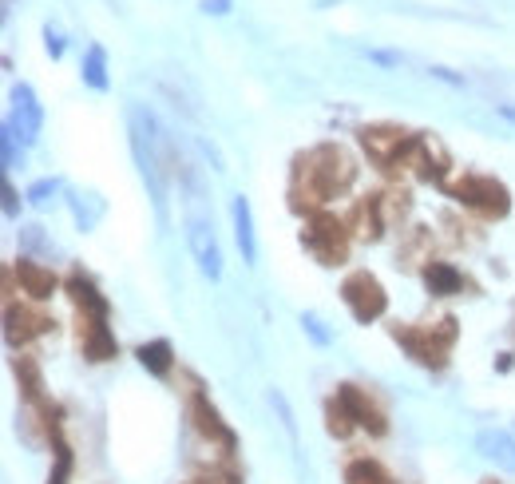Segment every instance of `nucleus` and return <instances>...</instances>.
Returning a JSON list of instances; mask_svg holds the SVG:
<instances>
[{"instance_id":"nucleus-1","label":"nucleus","mask_w":515,"mask_h":484,"mask_svg":"<svg viewBox=\"0 0 515 484\" xmlns=\"http://www.w3.org/2000/svg\"><path fill=\"white\" fill-rule=\"evenodd\" d=\"M127 131H131V155H135V167L151 191V203H155V215H159V227L171 223L167 215V179H163V163H167V151H163V131L155 116L139 104L127 108Z\"/></svg>"},{"instance_id":"nucleus-2","label":"nucleus","mask_w":515,"mask_h":484,"mask_svg":"<svg viewBox=\"0 0 515 484\" xmlns=\"http://www.w3.org/2000/svg\"><path fill=\"white\" fill-rule=\"evenodd\" d=\"M353 159L337 147V143H321V147H313L309 155L298 159V199L306 195L309 207H321V203H329V199H337L349 183H353Z\"/></svg>"},{"instance_id":"nucleus-3","label":"nucleus","mask_w":515,"mask_h":484,"mask_svg":"<svg viewBox=\"0 0 515 484\" xmlns=\"http://www.w3.org/2000/svg\"><path fill=\"white\" fill-rule=\"evenodd\" d=\"M187 242H191V254L206 278H222V250H218V235H214V219H210V207H206L203 187L195 175H187Z\"/></svg>"},{"instance_id":"nucleus-4","label":"nucleus","mask_w":515,"mask_h":484,"mask_svg":"<svg viewBox=\"0 0 515 484\" xmlns=\"http://www.w3.org/2000/svg\"><path fill=\"white\" fill-rule=\"evenodd\" d=\"M444 191H448L456 203H464V207H472V211H480V215H488V219H504V215L512 211L508 187H504L500 179H492V175H464V179H456V183H444Z\"/></svg>"},{"instance_id":"nucleus-5","label":"nucleus","mask_w":515,"mask_h":484,"mask_svg":"<svg viewBox=\"0 0 515 484\" xmlns=\"http://www.w3.org/2000/svg\"><path fill=\"white\" fill-rule=\"evenodd\" d=\"M393 338H397V342L409 350V358H416L420 365H428V369H444V362H448V346L456 342V322H452V318H444V322L424 326V330L397 326V330H393Z\"/></svg>"},{"instance_id":"nucleus-6","label":"nucleus","mask_w":515,"mask_h":484,"mask_svg":"<svg viewBox=\"0 0 515 484\" xmlns=\"http://www.w3.org/2000/svg\"><path fill=\"white\" fill-rule=\"evenodd\" d=\"M302 242L321 266H337L349 254V227L333 215H313L302 231Z\"/></svg>"},{"instance_id":"nucleus-7","label":"nucleus","mask_w":515,"mask_h":484,"mask_svg":"<svg viewBox=\"0 0 515 484\" xmlns=\"http://www.w3.org/2000/svg\"><path fill=\"white\" fill-rule=\"evenodd\" d=\"M341 298H345V306H349V314L357 322H377L389 310V294H385V286L369 270H353L341 282Z\"/></svg>"},{"instance_id":"nucleus-8","label":"nucleus","mask_w":515,"mask_h":484,"mask_svg":"<svg viewBox=\"0 0 515 484\" xmlns=\"http://www.w3.org/2000/svg\"><path fill=\"white\" fill-rule=\"evenodd\" d=\"M412 139L405 127H393V123H373V127H361V147L369 151L373 163L381 167H397L401 159H409Z\"/></svg>"},{"instance_id":"nucleus-9","label":"nucleus","mask_w":515,"mask_h":484,"mask_svg":"<svg viewBox=\"0 0 515 484\" xmlns=\"http://www.w3.org/2000/svg\"><path fill=\"white\" fill-rule=\"evenodd\" d=\"M409 163L416 167V175L424 183H448V151L436 135H416L412 139V151H409Z\"/></svg>"},{"instance_id":"nucleus-10","label":"nucleus","mask_w":515,"mask_h":484,"mask_svg":"<svg viewBox=\"0 0 515 484\" xmlns=\"http://www.w3.org/2000/svg\"><path fill=\"white\" fill-rule=\"evenodd\" d=\"M4 127H12L24 143H36V135L44 127V108H40V100H36V92L28 84H16L12 88V120L4 123Z\"/></svg>"},{"instance_id":"nucleus-11","label":"nucleus","mask_w":515,"mask_h":484,"mask_svg":"<svg viewBox=\"0 0 515 484\" xmlns=\"http://www.w3.org/2000/svg\"><path fill=\"white\" fill-rule=\"evenodd\" d=\"M337 401H341V405L353 413V421H357L361 429H369L373 437H381V433L389 429V425H385V413H381L357 385H337Z\"/></svg>"},{"instance_id":"nucleus-12","label":"nucleus","mask_w":515,"mask_h":484,"mask_svg":"<svg viewBox=\"0 0 515 484\" xmlns=\"http://www.w3.org/2000/svg\"><path fill=\"white\" fill-rule=\"evenodd\" d=\"M191 417H195V429L203 433L206 441H214V445H222L226 453H234L238 449V437L222 425V417H218V409L206 401L203 393H195V401H191Z\"/></svg>"},{"instance_id":"nucleus-13","label":"nucleus","mask_w":515,"mask_h":484,"mask_svg":"<svg viewBox=\"0 0 515 484\" xmlns=\"http://www.w3.org/2000/svg\"><path fill=\"white\" fill-rule=\"evenodd\" d=\"M48 330H52L48 318H40V314H32V310L8 302V310H4V338H8V346H24L28 338L48 334Z\"/></svg>"},{"instance_id":"nucleus-14","label":"nucleus","mask_w":515,"mask_h":484,"mask_svg":"<svg viewBox=\"0 0 515 484\" xmlns=\"http://www.w3.org/2000/svg\"><path fill=\"white\" fill-rule=\"evenodd\" d=\"M68 294L76 298V306H80V318H84V322H107V298L96 290V282H92V278H84V274L76 270V274L68 278Z\"/></svg>"},{"instance_id":"nucleus-15","label":"nucleus","mask_w":515,"mask_h":484,"mask_svg":"<svg viewBox=\"0 0 515 484\" xmlns=\"http://www.w3.org/2000/svg\"><path fill=\"white\" fill-rule=\"evenodd\" d=\"M230 219H234V239L242 258L254 266L258 262V239H254V211H250V199L246 195H234L230 199Z\"/></svg>"},{"instance_id":"nucleus-16","label":"nucleus","mask_w":515,"mask_h":484,"mask_svg":"<svg viewBox=\"0 0 515 484\" xmlns=\"http://www.w3.org/2000/svg\"><path fill=\"white\" fill-rule=\"evenodd\" d=\"M12 274L20 278L24 294H32L36 302H44V298H52V294H56V274H52L48 266L32 262V258H20V262L12 266Z\"/></svg>"},{"instance_id":"nucleus-17","label":"nucleus","mask_w":515,"mask_h":484,"mask_svg":"<svg viewBox=\"0 0 515 484\" xmlns=\"http://www.w3.org/2000/svg\"><path fill=\"white\" fill-rule=\"evenodd\" d=\"M80 346L88 362H111L115 358V334L107 330V322H80Z\"/></svg>"},{"instance_id":"nucleus-18","label":"nucleus","mask_w":515,"mask_h":484,"mask_svg":"<svg viewBox=\"0 0 515 484\" xmlns=\"http://www.w3.org/2000/svg\"><path fill=\"white\" fill-rule=\"evenodd\" d=\"M476 449H480L492 465H500L504 473H515V441L504 429H484V433L476 437Z\"/></svg>"},{"instance_id":"nucleus-19","label":"nucleus","mask_w":515,"mask_h":484,"mask_svg":"<svg viewBox=\"0 0 515 484\" xmlns=\"http://www.w3.org/2000/svg\"><path fill=\"white\" fill-rule=\"evenodd\" d=\"M381 231H385L381 195H369V199H361L357 211H353V235H361V239H381Z\"/></svg>"},{"instance_id":"nucleus-20","label":"nucleus","mask_w":515,"mask_h":484,"mask_svg":"<svg viewBox=\"0 0 515 484\" xmlns=\"http://www.w3.org/2000/svg\"><path fill=\"white\" fill-rule=\"evenodd\" d=\"M424 286H428L432 294L448 298V294H460V290H464V274H460L456 266H448V262H428V266H424Z\"/></svg>"},{"instance_id":"nucleus-21","label":"nucleus","mask_w":515,"mask_h":484,"mask_svg":"<svg viewBox=\"0 0 515 484\" xmlns=\"http://www.w3.org/2000/svg\"><path fill=\"white\" fill-rule=\"evenodd\" d=\"M139 362L143 369H151L155 377H167L171 373V365H175V350H171V342H147V346H139Z\"/></svg>"},{"instance_id":"nucleus-22","label":"nucleus","mask_w":515,"mask_h":484,"mask_svg":"<svg viewBox=\"0 0 515 484\" xmlns=\"http://www.w3.org/2000/svg\"><path fill=\"white\" fill-rule=\"evenodd\" d=\"M84 84L92 92H107V56H103L100 44H92L84 56Z\"/></svg>"},{"instance_id":"nucleus-23","label":"nucleus","mask_w":515,"mask_h":484,"mask_svg":"<svg viewBox=\"0 0 515 484\" xmlns=\"http://www.w3.org/2000/svg\"><path fill=\"white\" fill-rule=\"evenodd\" d=\"M345 484H393V477H389L377 461L361 457V461H353V465L345 469Z\"/></svg>"},{"instance_id":"nucleus-24","label":"nucleus","mask_w":515,"mask_h":484,"mask_svg":"<svg viewBox=\"0 0 515 484\" xmlns=\"http://www.w3.org/2000/svg\"><path fill=\"white\" fill-rule=\"evenodd\" d=\"M16 377H20L24 397L40 405V389H44V385H40V369H36V362H32V358H16Z\"/></svg>"},{"instance_id":"nucleus-25","label":"nucleus","mask_w":515,"mask_h":484,"mask_svg":"<svg viewBox=\"0 0 515 484\" xmlns=\"http://www.w3.org/2000/svg\"><path fill=\"white\" fill-rule=\"evenodd\" d=\"M325 417H329V433H333V437H349V433L357 429L353 413H349V409H345V405H341L337 397H333V401L325 405Z\"/></svg>"},{"instance_id":"nucleus-26","label":"nucleus","mask_w":515,"mask_h":484,"mask_svg":"<svg viewBox=\"0 0 515 484\" xmlns=\"http://www.w3.org/2000/svg\"><path fill=\"white\" fill-rule=\"evenodd\" d=\"M56 191H60V183H56V179H40V183H32V187H28V199H32V203H48Z\"/></svg>"},{"instance_id":"nucleus-27","label":"nucleus","mask_w":515,"mask_h":484,"mask_svg":"<svg viewBox=\"0 0 515 484\" xmlns=\"http://www.w3.org/2000/svg\"><path fill=\"white\" fill-rule=\"evenodd\" d=\"M302 326H306V334L317 342V346H329V342H333L329 330H321V318H317V314H302Z\"/></svg>"},{"instance_id":"nucleus-28","label":"nucleus","mask_w":515,"mask_h":484,"mask_svg":"<svg viewBox=\"0 0 515 484\" xmlns=\"http://www.w3.org/2000/svg\"><path fill=\"white\" fill-rule=\"evenodd\" d=\"M44 48H48V56H52V60H60V56H64V36H60L52 24H44Z\"/></svg>"},{"instance_id":"nucleus-29","label":"nucleus","mask_w":515,"mask_h":484,"mask_svg":"<svg viewBox=\"0 0 515 484\" xmlns=\"http://www.w3.org/2000/svg\"><path fill=\"white\" fill-rule=\"evenodd\" d=\"M0 147H4V171H12V167H16V131H12V127H4Z\"/></svg>"},{"instance_id":"nucleus-30","label":"nucleus","mask_w":515,"mask_h":484,"mask_svg":"<svg viewBox=\"0 0 515 484\" xmlns=\"http://www.w3.org/2000/svg\"><path fill=\"white\" fill-rule=\"evenodd\" d=\"M0 191H4V215H8V219H16V211H20V195H16V187L4 179V187H0Z\"/></svg>"},{"instance_id":"nucleus-31","label":"nucleus","mask_w":515,"mask_h":484,"mask_svg":"<svg viewBox=\"0 0 515 484\" xmlns=\"http://www.w3.org/2000/svg\"><path fill=\"white\" fill-rule=\"evenodd\" d=\"M206 16H226L230 12V0H203Z\"/></svg>"}]
</instances>
